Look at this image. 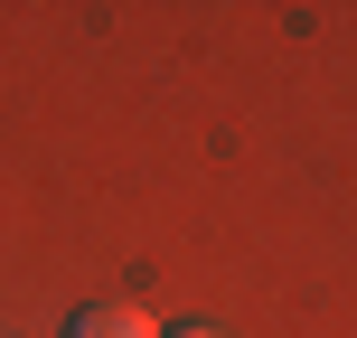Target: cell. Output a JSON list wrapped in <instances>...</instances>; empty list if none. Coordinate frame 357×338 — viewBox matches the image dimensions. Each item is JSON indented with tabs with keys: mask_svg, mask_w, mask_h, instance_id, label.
I'll list each match as a JSON object with an SVG mask.
<instances>
[{
	"mask_svg": "<svg viewBox=\"0 0 357 338\" xmlns=\"http://www.w3.org/2000/svg\"><path fill=\"white\" fill-rule=\"evenodd\" d=\"M160 338H216V329H160Z\"/></svg>",
	"mask_w": 357,
	"mask_h": 338,
	"instance_id": "7a4b0ae2",
	"label": "cell"
},
{
	"mask_svg": "<svg viewBox=\"0 0 357 338\" xmlns=\"http://www.w3.org/2000/svg\"><path fill=\"white\" fill-rule=\"evenodd\" d=\"M66 338H160V320H151L142 301H85L66 320Z\"/></svg>",
	"mask_w": 357,
	"mask_h": 338,
	"instance_id": "6da1fadb",
	"label": "cell"
}]
</instances>
